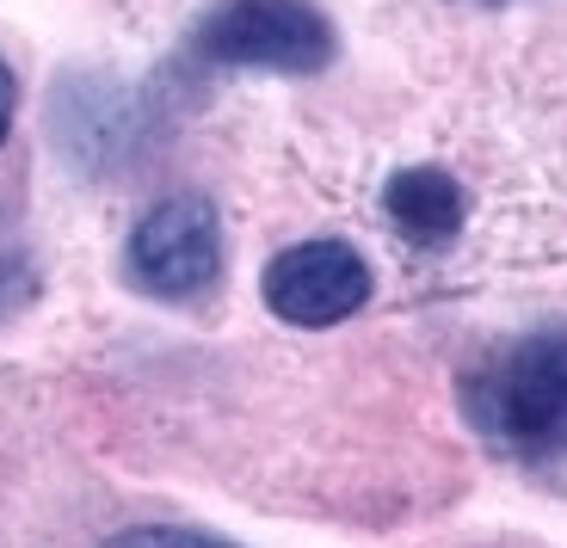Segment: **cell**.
I'll return each mask as SVG.
<instances>
[{
    "label": "cell",
    "instance_id": "cell-8",
    "mask_svg": "<svg viewBox=\"0 0 567 548\" xmlns=\"http://www.w3.org/2000/svg\"><path fill=\"white\" fill-rule=\"evenodd\" d=\"M475 7H506V0H475Z\"/></svg>",
    "mask_w": 567,
    "mask_h": 548
},
{
    "label": "cell",
    "instance_id": "cell-2",
    "mask_svg": "<svg viewBox=\"0 0 567 548\" xmlns=\"http://www.w3.org/2000/svg\"><path fill=\"white\" fill-rule=\"evenodd\" d=\"M333 50L340 31L315 0H216L192 25V56L210 69L321 74Z\"/></svg>",
    "mask_w": 567,
    "mask_h": 548
},
{
    "label": "cell",
    "instance_id": "cell-7",
    "mask_svg": "<svg viewBox=\"0 0 567 548\" xmlns=\"http://www.w3.org/2000/svg\"><path fill=\"white\" fill-rule=\"evenodd\" d=\"M13 105H19V86H13V69L0 62V142H7V130H13Z\"/></svg>",
    "mask_w": 567,
    "mask_h": 548
},
{
    "label": "cell",
    "instance_id": "cell-5",
    "mask_svg": "<svg viewBox=\"0 0 567 548\" xmlns=\"http://www.w3.org/2000/svg\"><path fill=\"white\" fill-rule=\"evenodd\" d=\"M389 204V223L401 228V235L413 240V247H444V240L463 228V185L451 179L444 167H408L389 179L383 192Z\"/></svg>",
    "mask_w": 567,
    "mask_h": 548
},
{
    "label": "cell",
    "instance_id": "cell-4",
    "mask_svg": "<svg viewBox=\"0 0 567 548\" xmlns=\"http://www.w3.org/2000/svg\"><path fill=\"white\" fill-rule=\"evenodd\" d=\"M259 296L290 327H340L370 302V266L352 240H297L266 266Z\"/></svg>",
    "mask_w": 567,
    "mask_h": 548
},
{
    "label": "cell",
    "instance_id": "cell-6",
    "mask_svg": "<svg viewBox=\"0 0 567 548\" xmlns=\"http://www.w3.org/2000/svg\"><path fill=\"white\" fill-rule=\"evenodd\" d=\"M100 548H235L210 530H185V524H136V530H117Z\"/></svg>",
    "mask_w": 567,
    "mask_h": 548
},
{
    "label": "cell",
    "instance_id": "cell-1",
    "mask_svg": "<svg viewBox=\"0 0 567 548\" xmlns=\"http://www.w3.org/2000/svg\"><path fill=\"white\" fill-rule=\"evenodd\" d=\"M468 425L512 463L567 456V321L530 327L463 370Z\"/></svg>",
    "mask_w": 567,
    "mask_h": 548
},
{
    "label": "cell",
    "instance_id": "cell-3",
    "mask_svg": "<svg viewBox=\"0 0 567 548\" xmlns=\"http://www.w3.org/2000/svg\"><path fill=\"white\" fill-rule=\"evenodd\" d=\"M130 283L161 302H192L223 278V223L216 204L198 192L161 197L155 210H142V223L130 228L124 247Z\"/></svg>",
    "mask_w": 567,
    "mask_h": 548
}]
</instances>
